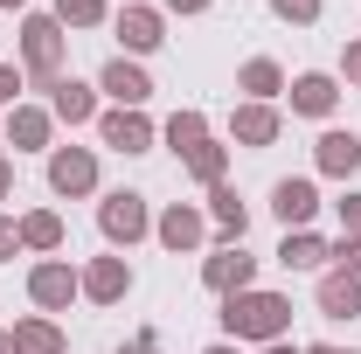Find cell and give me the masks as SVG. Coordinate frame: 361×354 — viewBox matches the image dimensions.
I'll return each instance as SVG.
<instances>
[{
    "label": "cell",
    "instance_id": "cell-1",
    "mask_svg": "<svg viewBox=\"0 0 361 354\" xmlns=\"http://www.w3.org/2000/svg\"><path fill=\"white\" fill-rule=\"evenodd\" d=\"M223 326H229V341H257V348H271V341H285V326H292V299L250 285V292L223 299Z\"/></svg>",
    "mask_w": 361,
    "mask_h": 354
},
{
    "label": "cell",
    "instance_id": "cell-2",
    "mask_svg": "<svg viewBox=\"0 0 361 354\" xmlns=\"http://www.w3.org/2000/svg\"><path fill=\"white\" fill-rule=\"evenodd\" d=\"M63 63H70V35H63V21H56V14H28V21H21V77L42 84V90H56L63 77H70Z\"/></svg>",
    "mask_w": 361,
    "mask_h": 354
},
{
    "label": "cell",
    "instance_id": "cell-3",
    "mask_svg": "<svg viewBox=\"0 0 361 354\" xmlns=\"http://www.w3.org/2000/svg\"><path fill=\"white\" fill-rule=\"evenodd\" d=\"M97 229H104V243H126V250H133L139 236L153 229V209H146V195H133V188L104 195V202H97Z\"/></svg>",
    "mask_w": 361,
    "mask_h": 354
},
{
    "label": "cell",
    "instance_id": "cell-4",
    "mask_svg": "<svg viewBox=\"0 0 361 354\" xmlns=\"http://www.w3.org/2000/svg\"><path fill=\"white\" fill-rule=\"evenodd\" d=\"M202 285H209L216 299H236V292H250V285H257V257H250L243 243H223V250H209V257H202Z\"/></svg>",
    "mask_w": 361,
    "mask_h": 354
},
{
    "label": "cell",
    "instance_id": "cell-5",
    "mask_svg": "<svg viewBox=\"0 0 361 354\" xmlns=\"http://www.w3.org/2000/svg\"><path fill=\"white\" fill-rule=\"evenodd\" d=\"M28 299L42 312H70V299H84V278L63 264V257H42V264L28 271Z\"/></svg>",
    "mask_w": 361,
    "mask_h": 354
},
{
    "label": "cell",
    "instance_id": "cell-6",
    "mask_svg": "<svg viewBox=\"0 0 361 354\" xmlns=\"http://www.w3.org/2000/svg\"><path fill=\"white\" fill-rule=\"evenodd\" d=\"M49 188L70 195V202L90 195V188H97V153H90V146H49Z\"/></svg>",
    "mask_w": 361,
    "mask_h": 354
},
{
    "label": "cell",
    "instance_id": "cell-7",
    "mask_svg": "<svg viewBox=\"0 0 361 354\" xmlns=\"http://www.w3.org/2000/svg\"><path fill=\"white\" fill-rule=\"evenodd\" d=\"M153 236H160L174 257H180V250H202V236H209V216H202V209H188V202H167V209L153 216Z\"/></svg>",
    "mask_w": 361,
    "mask_h": 354
},
{
    "label": "cell",
    "instance_id": "cell-8",
    "mask_svg": "<svg viewBox=\"0 0 361 354\" xmlns=\"http://www.w3.org/2000/svg\"><path fill=\"white\" fill-rule=\"evenodd\" d=\"M77 278H84V299H90V306H118V299L133 292V264H126V257H90Z\"/></svg>",
    "mask_w": 361,
    "mask_h": 354
},
{
    "label": "cell",
    "instance_id": "cell-9",
    "mask_svg": "<svg viewBox=\"0 0 361 354\" xmlns=\"http://www.w3.org/2000/svg\"><path fill=\"white\" fill-rule=\"evenodd\" d=\"M118 42L133 49V56H153V49L167 42V14H160V7L126 0V7H118Z\"/></svg>",
    "mask_w": 361,
    "mask_h": 354
},
{
    "label": "cell",
    "instance_id": "cell-10",
    "mask_svg": "<svg viewBox=\"0 0 361 354\" xmlns=\"http://www.w3.org/2000/svg\"><path fill=\"white\" fill-rule=\"evenodd\" d=\"M97 139H104L111 153H146V146H153V118H146V111H126V104H118V111H97Z\"/></svg>",
    "mask_w": 361,
    "mask_h": 354
},
{
    "label": "cell",
    "instance_id": "cell-11",
    "mask_svg": "<svg viewBox=\"0 0 361 354\" xmlns=\"http://www.w3.org/2000/svg\"><path fill=\"white\" fill-rule=\"evenodd\" d=\"M97 90H104L111 104H126V111H139V104L153 97V77L139 70L133 56H111V63H104V77H97Z\"/></svg>",
    "mask_w": 361,
    "mask_h": 354
},
{
    "label": "cell",
    "instance_id": "cell-12",
    "mask_svg": "<svg viewBox=\"0 0 361 354\" xmlns=\"http://www.w3.org/2000/svg\"><path fill=\"white\" fill-rule=\"evenodd\" d=\"M313 209H319V188H313V181L285 174L278 188H271V216L285 222V229H306V222H313Z\"/></svg>",
    "mask_w": 361,
    "mask_h": 354
},
{
    "label": "cell",
    "instance_id": "cell-13",
    "mask_svg": "<svg viewBox=\"0 0 361 354\" xmlns=\"http://www.w3.org/2000/svg\"><path fill=\"white\" fill-rule=\"evenodd\" d=\"M341 104V84L326 77V70H306V77H292V111L299 118H326Z\"/></svg>",
    "mask_w": 361,
    "mask_h": 354
},
{
    "label": "cell",
    "instance_id": "cell-14",
    "mask_svg": "<svg viewBox=\"0 0 361 354\" xmlns=\"http://www.w3.org/2000/svg\"><path fill=\"white\" fill-rule=\"evenodd\" d=\"M49 118H63V126H90V118H97V90L77 84V77H63V84L49 90Z\"/></svg>",
    "mask_w": 361,
    "mask_h": 354
},
{
    "label": "cell",
    "instance_id": "cell-15",
    "mask_svg": "<svg viewBox=\"0 0 361 354\" xmlns=\"http://www.w3.org/2000/svg\"><path fill=\"white\" fill-rule=\"evenodd\" d=\"M49 126H56L49 111H35V104H14L0 133H7V146H14V153H42V146H49Z\"/></svg>",
    "mask_w": 361,
    "mask_h": 354
},
{
    "label": "cell",
    "instance_id": "cell-16",
    "mask_svg": "<svg viewBox=\"0 0 361 354\" xmlns=\"http://www.w3.org/2000/svg\"><path fill=\"white\" fill-rule=\"evenodd\" d=\"M313 299H319L326 319H355V312H361V278H355V271H326Z\"/></svg>",
    "mask_w": 361,
    "mask_h": 354
},
{
    "label": "cell",
    "instance_id": "cell-17",
    "mask_svg": "<svg viewBox=\"0 0 361 354\" xmlns=\"http://www.w3.org/2000/svg\"><path fill=\"white\" fill-rule=\"evenodd\" d=\"M14 236H21V250L56 257V250H63V216H56V209H28V216H14Z\"/></svg>",
    "mask_w": 361,
    "mask_h": 354
},
{
    "label": "cell",
    "instance_id": "cell-18",
    "mask_svg": "<svg viewBox=\"0 0 361 354\" xmlns=\"http://www.w3.org/2000/svg\"><path fill=\"white\" fill-rule=\"evenodd\" d=\"M229 133H236V146H271L278 139V104H236Z\"/></svg>",
    "mask_w": 361,
    "mask_h": 354
},
{
    "label": "cell",
    "instance_id": "cell-19",
    "mask_svg": "<svg viewBox=\"0 0 361 354\" xmlns=\"http://www.w3.org/2000/svg\"><path fill=\"white\" fill-rule=\"evenodd\" d=\"M313 160H319V174L348 181V174H355V167H361V139H355V133H319Z\"/></svg>",
    "mask_w": 361,
    "mask_h": 354
},
{
    "label": "cell",
    "instance_id": "cell-20",
    "mask_svg": "<svg viewBox=\"0 0 361 354\" xmlns=\"http://www.w3.org/2000/svg\"><path fill=\"white\" fill-rule=\"evenodd\" d=\"M209 222L223 229V243H243V229H250V209H243V195L236 188H209Z\"/></svg>",
    "mask_w": 361,
    "mask_h": 354
},
{
    "label": "cell",
    "instance_id": "cell-21",
    "mask_svg": "<svg viewBox=\"0 0 361 354\" xmlns=\"http://www.w3.org/2000/svg\"><path fill=\"white\" fill-rule=\"evenodd\" d=\"M278 264H285V271H319V264H326V236H313V229H285Z\"/></svg>",
    "mask_w": 361,
    "mask_h": 354
},
{
    "label": "cell",
    "instance_id": "cell-22",
    "mask_svg": "<svg viewBox=\"0 0 361 354\" xmlns=\"http://www.w3.org/2000/svg\"><path fill=\"white\" fill-rule=\"evenodd\" d=\"M236 90H250V104H271V97L285 90V70H278L271 56H250V63L236 70Z\"/></svg>",
    "mask_w": 361,
    "mask_h": 354
},
{
    "label": "cell",
    "instance_id": "cell-23",
    "mask_svg": "<svg viewBox=\"0 0 361 354\" xmlns=\"http://www.w3.org/2000/svg\"><path fill=\"white\" fill-rule=\"evenodd\" d=\"M7 334H14V354H63V334H56V319H14V326H7Z\"/></svg>",
    "mask_w": 361,
    "mask_h": 354
},
{
    "label": "cell",
    "instance_id": "cell-24",
    "mask_svg": "<svg viewBox=\"0 0 361 354\" xmlns=\"http://www.w3.org/2000/svg\"><path fill=\"white\" fill-rule=\"evenodd\" d=\"M167 146H174L180 160H188V153H202V146H209V118H202L195 104H188V111H174V118H167Z\"/></svg>",
    "mask_w": 361,
    "mask_h": 354
},
{
    "label": "cell",
    "instance_id": "cell-25",
    "mask_svg": "<svg viewBox=\"0 0 361 354\" xmlns=\"http://www.w3.org/2000/svg\"><path fill=\"white\" fill-rule=\"evenodd\" d=\"M180 167H188V174L202 181V188H223V174H229V153L216 146V139H209V146H202V153H188Z\"/></svg>",
    "mask_w": 361,
    "mask_h": 354
},
{
    "label": "cell",
    "instance_id": "cell-26",
    "mask_svg": "<svg viewBox=\"0 0 361 354\" xmlns=\"http://www.w3.org/2000/svg\"><path fill=\"white\" fill-rule=\"evenodd\" d=\"M104 14H111L104 0H56V21H63V28H97Z\"/></svg>",
    "mask_w": 361,
    "mask_h": 354
},
{
    "label": "cell",
    "instance_id": "cell-27",
    "mask_svg": "<svg viewBox=\"0 0 361 354\" xmlns=\"http://www.w3.org/2000/svg\"><path fill=\"white\" fill-rule=\"evenodd\" d=\"M326 264H334V271H355V278H361V236H341V243H326Z\"/></svg>",
    "mask_w": 361,
    "mask_h": 354
},
{
    "label": "cell",
    "instance_id": "cell-28",
    "mask_svg": "<svg viewBox=\"0 0 361 354\" xmlns=\"http://www.w3.org/2000/svg\"><path fill=\"white\" fill-rule=\"evenodd\" d=\"M271 14H278V21H299V28H306V21H319V0H271Z\"/></svg>",
    "mask_w": 361,
    "mask_h": 354
},
{
    "label": "cell",
    "instance_id": "cell-29",
    "mask_svg": "<svg viewBox=\"0 0 361 354\" xmlns=\"http://www.w3.org/2000/svg\"><path fill=\"white\" fill-rule=\"evenodd\" d=\"M334 209H341V236H361V195H341Z\"/></svg>",
    "mask_w": 361,
    "mask_h": 354
},
{
    "label": "cell",
    "instance_id": "cell-30",
    "mask_svg": "<svg viewBox=\"0 0 361 354\" xmlns=\"http://www.w3.org/2000/svg\"><path fill=\"white\" fill-rule=\"evenodd\" d=\"M21 90H28V77H21V70H14V63H0V104H14V97H21Z\"/></svg>",
    "mask_w": 361,
    "mask_h": 354
},
{
    "label": "cell",
    "instance_id": "cell-31",
    "mask_svg": "<svg viewBox=\"0 0 361 354\" xmlns=\"http://www.w3.org/2000/svg\"><path fill=\"white\" fill-rule=\"evenodd\" d=\"M118 354H160V334H153V326H139V334H133Z\"/></svg>",
    "mask_w": 361,
    "mask_h": 354
},
{
    "label": "cell",
    "instance_id": "cell-32",
    "mask_svg": "<svg viewBox=\"0 0 361 354\" xmlns=\"http://www.w3.org/2000/svg\"><path fill=\"white\" fill-rule=\"evenodd\" d=\"M341 70H348V84H361V42L341 49Z\"/></svg>",
    "mask_w": 361,
    "mask_h": 354
},
{
    "label": "cell",
    "instance_id": "cell-33",
    "mask_svg": "<svg viewBox=\"0 0 361 354\" xmlns=\"http://www.w3.org/2000/svg\"><path fill=\"white\" fill-rule=\"evenodd\" d=\"M14 250H21V236H14V222L0 216V257H14Z\"/></svg>",
    "mask_w": 361,
    "mask_h": 354
},
{
    "label": "cell",
    "instance_id": "cell-34",
    "mask_svg": "<svg viewBox=\"0 0 361 354\" xmlns=\"http://www.w3.org/2000/svg\"><path fill=\"white\" fill-rule=\"evenodd\" d=\"M14 195V160H0V202Z\"/></svg>",
    "mask_w": 361,
    "mask_h": 354
},
{
    "label": "cell",
    "instance_id": "cell-35",
    "mask_svg": "<svg viewBox=\"0 0 361 354\" xmlns=\"http://www.w3.org/2000/svg\"><path fill=\"white\" fill-rule=\"evenodd\" d=\"M209 0H167V14H202Z\"/></svg>",
    "mask_w": 361,
    "mask_h": 354
},
{
    "label": "cell",
    "instance_id": "cell-36",
    "mask_svg": "<svg viewBox=\"0 0 361 354\" xmlns=\"http://www.w3.org/2000/svg\"><path fill=\"white\" fill-rule=\"evenodd\" d=\"M257 354H306V348H292V341H271V348H257Z\"/></svg>",
    "mask_w": 361,
    "mask_h": 354
},
{
    "label": "cell",
    "instance_id": "cell-37",
    "mask_svg": "<svg viewBox=\"0 0 361 354\" xmlns=\"http://www.w3.org/2000/svg\"><path fill=\"white\" fill-rule=\"evenodd\" d=\"M0 354H14V334H7V326H0Z\"/></svg>",
    "mask_w": 361,
    "mask_h": 354
},
{
    "label": "cell",
    "instance_id": "cell-38",
    "mask_svg": "<svg viewBox=\"0 0 361 354\" xmlns=\"http://www.w3.org/2000/svg\"><path fill=\"white\" fill-rule=\"evenodd\" d=\"M306 354H355V348H306Z\"/></svg>",
    "mask_w": 361,
    "mask_h": 354
},
{
    "label": "cell",
    "instance_id": "cell-39",
    "mask_svg": "<svg viewBox=\"0 0 361 354\" xmlns=\"http://www.w3.org/2000/svg\"><path fill=\"white\" fill-rule=\"evenodd\" d=\"M209 354H236V348H229V341H216V348H209Z\"/></svg>",
    "mask_w": 361,
    "mask_h": 354
},
{
    "label": "cell",
    "instance_id": "cell-40",
    "mask_svg": "<svg viewBox=\"0 0 361 354\" xmlns=\"http://www.w3.org/2000/svg\"><path fill=\"white\" fill-rule=\"evenodd\" d=\"M0 7H21V0H0Z\"/></svg>",
    "mask_w": 361,
    "mask_h": 354
}]
</instances>
